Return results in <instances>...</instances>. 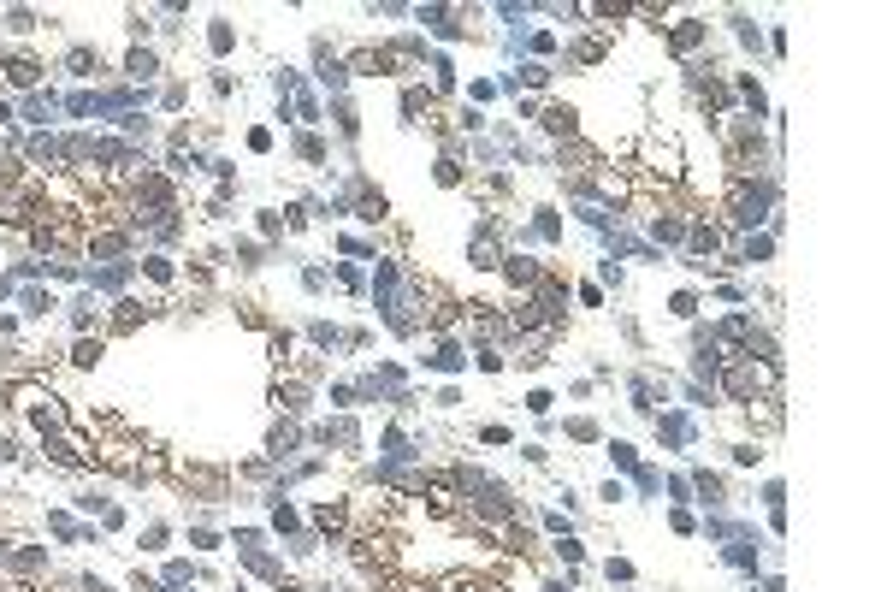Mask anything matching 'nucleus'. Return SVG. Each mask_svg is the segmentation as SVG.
<instances>
[{
  "label": "nucleus",
  "instance_id": "nucleus-2",
  "mask_svg": "<svg viewBox=\"0 0 887 592\" xmlns=\"http://www.w3.org/2000/svg\"><path fill=\"white\" fill-rule=\"evenodd\" d=\"M544 125H550V130H574V113L556 107V113H544Z\"/></svg>",
  "mask_w": 887,
  "mask_h": 592
},
{
  "label": "nucleus",
  "instance_id": "nucleus-1",
  "mask_svg": "<svg viewBox=\"0 0 887 592\" xmlns=\"http://www.w3.org/2000/svg\"><path fill=\"white\" fill-rule=\"evenodd\" d=\"M509 278H515V285H532V278H539V267H532V261H509Z\"/></svg>",
  "mask_w": 887,
  "mask_h": 592
}]
</instances>
